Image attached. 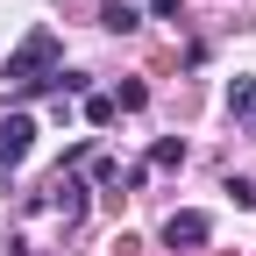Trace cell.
I'll return each instance as SVG.
<instances>
[{
  "label": "cell",
  "mask_w": 256,
  "mask_h": 256,
  "mask_svg": "<svg viewBox=\"0 0 256 256\" xmlns=\"http://www.w3.org/2000/svg\"><path fill=\"white\" fill-rule=\"evenodd\" d=\"M64 50H57V28H28V36L8 50V64H0V78H8V86H22V92H36L50 72H64V64H57Z\"/></svg>",
  "instance_id": "6da1fadb"
},
{
  "label": "cell",
  "mask_w": 256,
  "mask_h": 256,
  "mask_svg": "<svg viewBox=\"0 0 256 256\" xmlns=\"http://www.w3.org/2000/svg\"><path fill=\"white\" fill-rule=\"evenodd\" d=\"M228 200H235V206H256V185H249V178H228Z\"/></svg>",
  "instance_id": "30bf717a"
},
{
  "label": "cell",
  "mask_w": 256,
  "mask_h": 256,
  "mask_svg": "<svg viewBox=\"0 0 256 256\" xmlns=\"http://www.w3.org/2000/svg\"><path fill=\"white\" fill-rule=\"evenodd\" d=\"M242 136H256V107H249V114H242Z\"/></svg>",
  "instance_id": "7c38bea8"
},
{
  "label": "cell",
  "mask_w": 256,
  "mask_h": 256,
  "mask_svg": "<svg viewBox=\"0 0 256 256\" xmlns=\"http://www.w3.org/2000/svg\"><path fill=\"white\" fill-rule=\"evenodd\" d=\"M28 150H36V121H28L22 107H14V114H0V178H8Z\"/></svg>",
  "instance_id": "3957f363"
},
{
  "label": "cell",
  "mask_w": 256,
  "mask_h": 256,
  "mask_svg": "<svg viewBox=\"0 0 256 256\" xmlns=\"http://www.w3.org/2000/svg\"><path fill=\"white\" fill-rule=\"evenodd\" d=\"M150 164H156V171H178V164H185V142H178V136H156V142H150Z\"/></svg>",
  "instance_id": "52a82bcc"
},
{
  "label": "cell",
  "mask_w": 256,
  "mask_h": 256,
  "mask_svg": "<svg viewBox=\"0 0 256 256\" xmlns=\"http://www.w3.org/2000/svg\"><path fill=\"white\" fill-rule=\"evenodd\" d=\"M206 242H214V220L200 206H185V214L164 220V249H206Z\"/></svg>",
  "instance_id": "277c9868"
},
{
  "label": "cell",
  "mask_w": 256,
  "mask_h": 256,
  "mask_svg": "<svg viewBox=\"0 0 256 256\" xmlns=\"http://www.w3.org/2000/svg\"><path fill=\"white\" fill-rule=\"evenodd\" d=\"M178 8H185V0H150V14H164V22H171Z\"/></svg>",
  "instance_id": "8fae6325"
},
{
  "label": "cell",
  "mask_w": 256,
  "mask_h": 256,
  "mask_svg": "<svg viewBox=\"0 0 256 256\" xmlns=\"http://www.w3.org/2000/svg\"><path fill=\"white\" fill-rule=\"evenodd\" d=\"M86 121H92V128L114 121V100H107V92H86Z\"/></svg>",
  "instance_id": "9c48e42d"
},
{
  "label": "cell",
  "mask_w": 256,
  "mask_h": 256,
  "mask_svg": "<svg viewBox=\"0 0 256 256\" xmlns=\"http://www.w3.org/2000/svg\"><path fill=\"white\" fill-rule=\"evenodd\" d=\"M107 100H114V114H142L150 107V86L142 78H121V92H107Z\"/></svg>",
  "instance_id": "8992f818"
},
{
  "label": "cell",
  "mask_w": 256,
  "mask_h": 256,
  "mask_svg": "<svg viewBox=\"0 0 256 256\" xmlns=\"http://www.w3.org/2000/svg\"><path fill=\"white\" fill-rule=\"evenodd\" d=\"M249 107H256V78H228V114H235V128H242Z\"/></svg>",
  "instance_id": "ba28073f"
},
{
  "label": "cell",
  "mask_w": 256,
  "mask_h": 256,
  "mask_svg": "<svg viewBox=\"0 0 256 256\" xmlns=\"http://www.w3.org/2000/svg\"><path fill=\"white\" fill-rule=\"evenodd\" d=\"M100 28H107V36H128V28H142V14L128 8V0H107V8H100Z\"/></svg>",
  "instance_id": "5b68a950"
},
{
  "label": "cell",
  "mask_w": 256,
  "mask_h": 256,
  "mask_svg": "<svg viewBox=\"0 0 256 256\" xmlns=\"http://www.w3.org/2000/svg\"><path fill=\"white\" fill-rule=\"evenodd\" d=\"M86 192H92V185H86L78 171H57V178L43 185V200H36V206H43V214H57V220H64V228H72V220L86 214Z\"/></svg>",
  "instance_id": "7a4b0ae2"
}]
</instances>
